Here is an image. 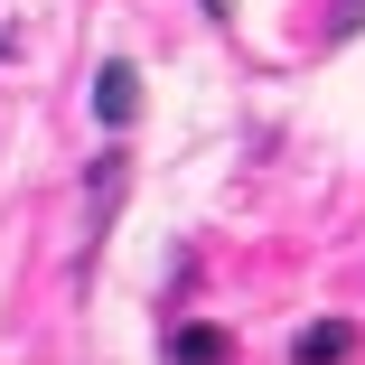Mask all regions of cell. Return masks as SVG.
Listing matches in <instances>:
<instances>
[{
  "mask_svg": "<svg viewBox=\"0 0 365 365\" xmlns=\"http://www.w3.org/2000/svg\"><path fill=\"white\" fill-rule=\"evenodd\" d=\"M169 356H178V365H206V356H235V337H225V328H178Z\"/></svg>",
  "mask_w": 365,
  "mask_h": 365,
  "instance_id": "2",
  "label": "cell"
},
{
  "mask_svg": "<svg viewBox=\"0 0 365 365\" xmlns=\"http://www.w3.org/2000/svg\"><path fill=\"white\" fill-rule=\"evenodd\" d=\"M94 113H103V122H131V113H140V66H131V56H113L103 76H94Z\"/></svg>",
  "mask_w": 365,
  "mask_h": 365,
  "instance_id": "1",
  "label": "cell"
},
{
  "mask_svg": "<svg viewBox=\"0 0 365 365\" xmlns=\"http://www.w3.org/2000/svg\"><path fill=\"white\" fill-rule=\"evenodd\" d=\"M346 346H356V328H337V319L328 328H300V356H346Z\"/></svg>",
  "mask_w": 365,
  "mask_h": 365,
  "instance_id": "3",
  "label": "cell"
},
{
  "mask_svg": "<svg viewBox=\"0 0 365 365\" xmlns=\"http://www.w3.org/2000/svg\"><path fill=\"white\" fill-rule=\"evenodd\" d=\"M206 10H215V19H225V0H206Z\"/></svg>",
  "mask_w": 365,
  "mask_h": 365,
  "instance_id": "4",
  "label": "cell"
}]
</instances>
